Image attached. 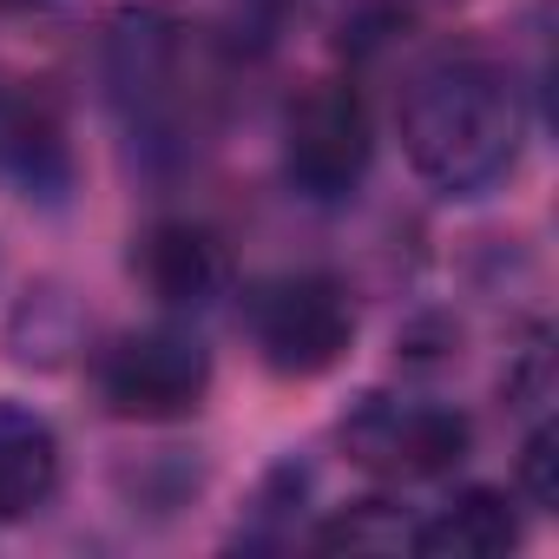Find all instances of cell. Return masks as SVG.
I'll return each mask as SVG.
<instances>
[{
	"label": "cell",
	"instance_id": "1",
	"mask_svg": "<svg viewBox=\"0 0 559 559\" xmlns=\"http://www.w3.org/2000/svg\"><path fill=\"white\" fill-rule=\"evenodd\" d=\"M395 126H402L408 165L435 191L474 198L513 165L526 112H520V86L493 60L454 53V60H435L408 80Z\"/></svg>",
	"mask_w": 559,
	"mask_h": 559
},
{
	"label": "cell",
	"instance_id": "10",
	"mask_svg": "<svg viewBox=\"0 0 559 559\" xmlns=\"http://www.w3.org/2000/svg\"><path fill=\"white\" fill-rule=\"evenodd\" d=\"M520 487L539 513L559 507V428H533L526 435V454H520Z\"/></svg>",
	"mask_w": 559,
	"mask_h": 559
},
{
	"label": "cell",
	"instance_id": "6",
	"mask_svg": "<svg viewBox=\"0 0 559 559\" xmlns=\"http://www.w3.org/2000/svg\"><path fill=\"white\" fill-rule=\"evenodd\" d=\"M132 263L145 276V290L171 310H198L224 290V250L198 224H152Z\"/></svg>",
	"mask_w": 559,
	"mask_h": 559
},
{
	"label": "cell",
	"instance_id": "5",
	"mask_svg": "<svg viewBox=\"0 0 559 559\" xmlns=\"http://www.w3.org/2000/svg\"><path fill=\"white\" fill-rule=\"evenodd\" d=\"M93 382H99V402L126 421H178L204 402L211 356L178 330H132L99 356Z\"/></svg>",
	"mask_w": 559,
	"mask_h": 559
},
{
	"label": "cell",
	"instance_id": "2",
	"mask_svg": "<svg viewBox=\"0 0 559 559\" xmlns=\"http://www.w3.org/2000/svg\"><path fill=\"white\" fill-rule=\"evenodd\" d=\"M349 336H356V310L330 276L297 270V276H270V284L250 290V343L276 376L310 382V376L336 369Z\"/></svg>",
	"mask_w": 559,
	"mask_h": 559
},
{
	"label": "cell",
	"instance_id": "4",
	"mask_svg": "<svg viewBox=\"0 0 559 559\" xmlns=\"http://www.w3.org/2000/svg\"><path fill=\"white\" fill-rule=\"evenodd\" d=\"M369 152H376V132H369V106L356 86L343 80H317L304 99H290V119H284V171L304 198H343L362 185L369 171Z\"/></svg>",
	"mask_w": 559,
	"mask_h": 559
},
{
	"label": "cell",
	"instance_id": "3",
	"mask_svg": "<svg viewBox=\"0 0 559 559\" xmlns=\"http://www.w3.org/2000/svg\"><path fill=\"white\" fill-rule=\"evenodd\" d=\"M343 448L382 480H435L467 454V415L415 395H362L343 421Z\"/></svg>",
	"mask_w": 559,
	"mask_h": 559
},
{
	"label": "cell",
	"instance_id": "9",
	"mask_svg": "<svg viewBox=\"0 0 559 559\" xmlns=\"http://www.w3.org/2000/svg\"><path fill=\"white\" fill-rule=\"evenodd\" d=\"M0 165H8L21 185H67V145H60L53 119L34 112V106L0 112Z\"/></svg>",
	"mask_w": 559,
	"mask_h": 559
},
{
	"label": "cell",
	"instance_id": "11",
	"mask_svg": "<svg viewBox=\"0 0 559 559\" xmlns=\"http://www.w3.org/2000/svg\"><path fill=\"white\" fill-rule=\"evenodd\" d=\"M21 8H40V0H0V14H21Z\"/></svg>",
	"mask_w": 559,
	"mask_h": 559
},
{
	"label": "cell",
	"instance_id": "8",
	"mask_svg": "<svg viewBox=\"0 0 559 559\" xmlns=\"http://www.w3.org/2000/svg\"><path fill=\"white\" fill-rule=\"evenodd\" d=\"M408 546L428 559H500L520 546V520H513L507 493L474 487V493H454L435 520H421L408 533Z\"/></svg>",
	"mask_w": 559,
	"mask_h": 559
},
{
	"label": "cell",
	"instance_id": "7",
	"mask_svg": "<svg viewBox=\"0 0 559 559\" xmlns=\"http://www.w3.org/2000/svg\"><path fill=\"white\" fill-rule=\"evenodd\" d=\"M60 487V441L27 402H0V520H27Z\"/></svg>",
	"mask_w": 559,
	"mask_h": 559
}]
</instances>
